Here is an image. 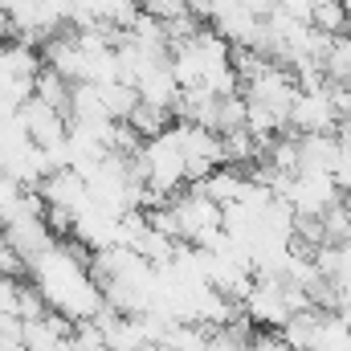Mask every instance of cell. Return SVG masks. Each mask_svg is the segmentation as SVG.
<instances>
[{"mask_svg": "<svg viewBox=\"0 0 351 351\" xmlns=\"http://www.w3.org/2000/svg\"><path fill=\"white\" fill-rule=\"evenodd\" d=\"M139 160H143V168H147V188H152L156 196L172 200V196L184 192V152L176 147L172 131L147 139V143L139 147Z\"/></svg>", "mask_w": 351, "mask_h": 351, "instance_id": "cell-1", "label": "cell"}, {"mask_svg": "<svg viewBox=\"0 0 351 351\" xmlns=\"http://www.w3.org/2000/svg\"><path fill=\"white\" fill-rule=\"evenodd\" d=\"M213 204H237L241 196H245V188H250V180H245V172L241 168H233V164H221V168H213V176L208 180H200L196 184Z\"/></svg>", "mask_w": 351, "mask_h": 351, "instance_id": "cell-2", "label": "cell"}, {"mask_svg": "<svg viewBox=\"0 0 351 351\" xmlns=\"http://www.w3.org/2000/svg\"><path fill=\"white\" fill-rule=\"evenodd\" d=\"M306 25H311L315 33H323V37H339V33H351L343 0H319V4L311 8V21H306Z\"/></svg>", "mask_w": 351, "mask_h": 351, "instance_id": "cell-3", "label": "cell"}, {"mask_svg": "<svg viewBox=\"0 0 351 351\" xmlns=\"http://www.w3.org/2000/svg\"><path fill=\"white\" fill-rule=\"evenodd\" d=\"M33 98H37V102H45L49 110H62V114L70 119V82H62L53 70H45V66H41V74L33 78Z\"/></svg>", "mask_w": 351, "mask_h": 351, "instance_id": "cell-4", "label": "cell"}, {"mask_svg": "<svg viewBox=\"0 0 351 351\" xmlns=\"http://www.w3.org/2000/svg\"><path fill=\"white\" fill-rule=\"evenodd\" d=\"M127 127L147 143V139H156V135H164V131L172 127V114H168V110H156V106H147V102H135V110L127 114Z\"/></svg>", "mask_w": 351, "mask_h": 351, "instance_id": "cell-5", "label": "cell"}, {"mask_svg": "<svg viewBox=\"0 0 351 351\" xmlns=\"http://www.w3.org/2000/svg\"><path fill=\"white\" fill-rule=\"evenodd\" d=\"M348 348H351V331L339 323V315H319L311 351H348Z\"/></svg>", "mask_w": 351, "mask_h": 351, "instance_id": "cell-6", "label": "cell"}, {"mask_svg": "<svg viewBox=\"0 0 351 351\" xmlns=\"http://www.w3.org/2000/svg\"><path fill=\"white\" fill-rule=\"evenodd\" d=\"M135 102H139V94H135V86H127V82L102 86V110H106L110 123H127V114L135 110Z\"/></svg>", "mask_w": 351, "mask_h": 351, "instance_id": "cell-7", "label": "cell"}, {"mask_svg": "<svg viewBox=\"0 0 351 351\" xmlns=\"http://www.w3.org/2000/svg\"><path fill=\"white\" fill-rule=\"evenodd\" d=\"M21 192H25V188H21V184H16V180H12L8 172H4V168H0V229H4V225L16 217Z\"/></svg>", "mask_w": 351, "mask_h": 351, "instance_id": "cell-8", "label": "cell"}, {"mask_svg": "<svg viewBox=\"0 0 351 351\" xmlns=\"http://www.w3.org/2000/svg\"><path fill=\"white\" fill-rule=\"evenodd\" d=\"M139 12H147V16H156L160 25H168V21H176V16L188 12V4H184V0H139Z\"/></svg>", "mask_w": 351, "mask_h": 351, "instance_id": "cell-9", "label": "cell"}, {"mask_svg": "<svg viewBox=\"0 0 351 351\" xmlns=\"http://www.w3.org/2000/svg\"><path fill=\"white\" fill-rule=\"evenodd\" d=\"M21 269H25V262L16 258V250H12V245H8V237L0 233V278H16Z\"/></svg>", "mask_w": 351, "mask_h": 351, "instance_id": "cell-10", "label": "cell"}, {"mask_svg": "<svg viewBox=\"0 0 351 351\" xmlns=\"http://www.w3.org/2000/svg\"><path fill=\"white\" fill-rule=\"evenodd\" d=\"M237 4H241V8H245L250 16H258V21H265V16H269V12L278 8V0H237Z\"/></svg>", "mask_w": 351, "mask_h": 351, "instance_id": "cell-11", "label": "cell"}, {"mask_svg": "<svg viewBox=\"0 0 351 351\" xmlns=\"http://www.w3.org/2000/svg\"><path fill=\"white\" fill-rule=\"evenodd\" d=\"M335 315H339V323H343V327H348V331H351V302H343V306H339Z\"/></svg>", "mask_w": 351, "mask_h": 351, "instance_id": "cell-12", "label": "cell"}, {"mask_svg": "<svg viewBox=\"0 0 351 351\" xmlns=\"http://www.w3.org/2000/svg\"><path fill=\"white\" fill-rule=\"evenodd\" d=\"M131 4H139V0H131Z\"/></svg>", "mask_w": 351, "mask_h": 351, "instance_id": "cell-13", "label": "cell"}]
</instances>
